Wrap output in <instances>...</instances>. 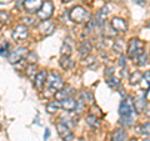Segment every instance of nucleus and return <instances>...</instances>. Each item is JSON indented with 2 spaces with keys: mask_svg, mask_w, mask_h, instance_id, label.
Listing matches in <instances>:
<instances>
[{
  "mask_svg": "<svg viewBox=\"0 0 150 141\" xmlns=\"http://www.w3.org/2000/svg\"><path fill=\"white\" fill-rule=\"evenodd\" d=\"M69 19L73 23H76V24H83V23H88L91 20V14L88 10H85L83 6L76 5L70 10Z\"/></svg>",
  "mask_w": 150,
  "mask_h": 141,
  "instance_id": "1",
  "label": "nucleus"
},
{
  "mask_svg": "<svg viewBox=\"0 0 150 141\" xmlns=\"http://www.w3.org/2000/svg\"><path fill=\"white\" fill-rule=\"evenodd\" d=\"M144 53V43L138 37H133L128 44V55L129 58L135 59L140 54Z\"/></svg>",
  "mask_w": 150,
  "mask_h": 141,
  "instance_id": "2",
  "label": "nucleus"
},
{
  "mask_svg": "<svg viewBox=\"0 0 150 141\" xmlns=\"http://www.w3.org/2000/svg\"><path fill=\"white\" fill-rule=\"evenodd\" d=\"M135 111L137 110H135V106H134V99L133 97H126L120 102V106H119L120 117H128V116L134 117Z\"/></svg>",
  "mask_w": 150,
  "mask_h": 141,
  "instance_id": "3",
  "label": "nucleus"
},
{
  "mask_svg": "<svg viewBox=\"0 0 150 141\" xmlns=\"http://www.w3.org/2000/svg\"><path fill=\"white\" fill-rule=\"evenodd\" d=\"M46 82H48L49 87L53 91H56V90H62V89L64 87V81L62 76H60L59 74L56 73H50L48 75V78H46Z\"/></svg>",
  "mask_w": 150,
  "mask_h": 141,
  "instance_id": "4",
  "label": "nucleus"
},
{
  "mask_svg": "<svg viewBox=\"0 0 150 141\" xmlns=\"http://www.w3.org/2000/svg\"><path fill=\"white\" fill-rule=\"evenodd\" d=\"M53 11H54L53 3H51V1H45V3H43L41 8L38 10L36 16L44 21V20H48V19L53 15Z\"/></svg>",
  "mask_w": 150,
  "mask_h": 141,
  "instance_id": "5",
  "label": "nucleus"
},
{
  "mask_svg": "<svg viewBox=\"0 0 150 141\" xmlns=\"http://www.w3.org/2000/svg\"><path fill=\"white\" fill-rule=\"evenodd\" d=\"M28 55V49L25 48H18L16 50L9 53L8 55V60L10 64H18L19 61H21L24 58H26Z\"/></svg>",
  "mask_w": 150,
  "mask_h": 141,
  "instance_id": "6",
  "label": "nucleus"
},
{
  "mask_svg": "<svg viewBox=\"0 0 150 141\" xmlns=\"http://www.w3.org/2000/svg\"><path fill=\"white\" fill-rule=\"evenodd\" d=\"M111 27L114 31L118 32H125L128 30V23H126L123 18H112L111 19Z\"/></svg>",
  "mask_w": 150,
  "mask_h": 141,
  "instance_id": "7",
  "label": "nucleus"
},
{
  "mask_svg": "<svg viewBox=\"0 0 150 141\" xmlns=\"http://www.w3.org/2000/svg\"><path fill=\"white\" fill-rule=\"evenodd\" d=\"M28 35H29V31H28V27L25 25H18L15 29L13 30V34H11V37L14 40H24L28 37Z\"/></svg>",
  "mask_w": 150,
  "mask_h": 141,
  "instance_id": "8",
  "label": "nucleus"
},
{
  "mask_svg": "<svg viewBox=\"0 0 150 141\" xmlns=\"http://www.w3.org/2000/svg\"><path fill=\"white\" fill-rule=\"evenodd\" d=\"M43 5V0H24V9L28 13H38Z\"/></svg>",
  "mask_w": 150,
  "mask_h": 141,
  "instance_id": "9",
  "label": "nucleus"
},
{
  "mask_svg": "<svg viewBox=\"0 0 150 141\" xmlns=\"http://www.w3.org/2000/svg\"><path fill=\"white\" fill-rule=\"evenodd\" d=\"M39 31L41 32L43 35L48 36V35H51L53 32L55 31V24L53 21L50 20H44L41 21L39 24Z\"/></svg>",
  "mask_w": 150,
  "mask_h": 141,
  "instance_id": "10",
  "label": "nucleus"
},
{
  "mask_svg": "<svg viewBox=\"0 0 150 141\" xmlns=\"http://www.w3.org/2000/svg\"><path fill=\"white\" fill-rule=\"evenodd\" d=\"M146 105V97H145V92H140L139 95L134 99V106L135 110L138 112H143Z\"/></svg>",
  "mask_w": 150,
  "mask_h": 141,
  "instance_id": "11",
  "label": "nucleus"
},
{
  "mask_svg": "<svg viewBox=\"0 0 150 141\" xmlns=\"http://www.w3.org/2000/svg\"><path fill=\"white\" fill-rule=\"evenodd\" d=\"M76 104H78V101L74 100L73 97H68V99H65V100L60 101V106H62V109H64L65 111H68V112H71V111H74L75 109H76Z\"/></svg>",
  "mask_w": 150,
  "mask_h": 141,
  "instance_id": "12",
  "label": "nucleus"
},
{
  "mask_svg": "<svg viewBox=\"0 0 150 141\" xmlns=\"http://www.w3.org/2000/svg\"><path fill=\"white\" fill-rule=\"evenodd\" d=\"M73 92H74V89L73 87L62 89V90H59V91L55 92V99L58 101H63V100H65V99H68V97H71Z\"/></svg>",
  "mask_w": 150,
  "mask_h": 141,
  "instance_id": "13",
  "label": "nucleus"
},
{
  "mask_svg": "<svg viewBox=\"0 0 150 141\" xmlns=\"http://www.w3.org/2000/svg\"><path fill=\"white\" fill-rule=\"evenodd\" d=\"M91 51V43L89 40H84L79 46V54L81 58H88Z\"/></svg>",
  "mask_w": 150,
  "mask_h": 141,
  "instance_id": "14",
  "label": "nucleus"
},
{
  "mask_svg": "<svg viewBox=\"0 0 150 141\" xmlns=\"http://www.w3.org/2000/svg\"><path fill=\"white\" fill-rule=\"evenodd\" d=\"M56 130H58V134L60 137H68L69 135H71V131H70V128L68 125H65L64 123H58L56 124Z\"/></svg>",
  "mask_w": 150,
  "mask_h": 141,
  "instance_id": "15",
  "label": "nucleus"
},
{
  "mask_svg": "<svg viewBox=\"0 0 150 141\" xmlns=\"http://www.w3.org/2000/svg\"><path fill=\"white\" fill-rule=\"evenodd\" d=\"M128 140V134L124 129L115 130L111 135V141H126Z\"/></svg>",
  "mask_w": 150,
  "mask_h": 141,
  "instance_id": "16",
  "label": "nucleus"
},
{
  "mask_svg": "<svg viewBox=\"0 0 150 141\" xmlns=\"http://www.w3.org/2000/svg\"><path fill=\"white\" fill-rule=\"evenodd\" d=\"M46 78H48V74H46V71H40L39 74H36V76L34 79V85L38 89H43Z\"/></svg>",
  "mask_w": 150,
  "mask_h": 141,
  "instance_id": "17",
  "label": "nucleus"
},
{
  "mask_svg": "<svg viewBox=\"0 0 150 141\" xmlns=\"http://www.w3.org/2000/svg\"><path fill=\"white\" fill-rule=\"evenodd\" d=\"M59 64H60V66H62L64 70H69V69H71L74 66V61L69 58V56H67V55H63L62 58H60Z\"/></svg>",
  "mask_w": 150,
  "mask_h": 141,
  "instance_id": "18",
  "label": "nucleus"
},
{
  "mask_svg": "<svg viewBox=\"0 0 150 141\" xmlns=\"http://www.w3.org/2000/svg\"><path fill=\"white\" fill-rule=\"evenodd\" d=\"M86 124L90 126L91 129H99V126H100L99 119H98L95 115H89V116H86Z\"/></svg>",
  "mask_w": 150,
  "mask_h": 141,
  "instance_id": "19",
  "label": "nucleus"
},
{
  "mask_svg": "<svg viewBox=\"0 0 150 141\" xmlns=\"http://www.w3.org/2000/svg\"><path fill=\"white\" fill-rule=\"evenodd\" d=\"M59 109H62V106H60V101H51V102H49V104L46 105V111H48L49 114H54V112H56Z\"/></svg>",
  "mask_w": 150,
  "mask_h": 141,
  "instance_id": "20",
  "label": "nucleus"
},
{
  "mask_svg": "<svg viewBox=\"0 0 150 141\" xmlns=\"http://www.w3.org/2000/svg\"><path fill=\"white\" fill-rule=\"evenodd\" d=\"M140 84H142V87L145 89V90H148L150 87V71H145V74H143Z\"/></svg>",
  "mask_w": 150,
  "mask_h": 141,
  "instance_id": "21",
  "label": "nucleus"
},
{
  "mask_svg": "<svg viewBox=\"0 0 150 141\" xmlns=\"http://www.w3.org/2000/svg\"><path fill=\"white\" fill-rule=\"evenodd\" d=\"M25 74H26V76L29 79L34 80L35 76H36V66H35V64H29L28 65V68L25 70Z\"/></svg>",
  "mask_w": 150,
  "mask_h": 141,
  "instance_id": "22",
  "label": "nucleus"
},
{
  "mask_svg": "<svg viewBox=\"0 0 150 141\" xmlns=\"http://www.w3.org/2000/svg\"><path fill=\"white\" fill-rule=\"evenodd\" d=\"M142 76H143V74L142 73H139V71H135V73H133L129 76V81H130V84L131 85H137V84H139L140 82V80H142Z\"/></svg>",
  "mask_w": 150,
  "mask_h": 141,
  "instance_id": "23",
  "label": "nucleus"
},
{
  "mask_svg": "<svg viewBox=\"0 0 150 141\" xmlns=\"http://www.w3.org/2000/svg\"><path fill=\"white\" fill-rule=\"evenodd\" d=\"M134 60H135V63H137V65H139V66H144V65L148 63V55L145 53H143V54H140L138 58H135Z\"/></svg>",
  "mask_w": 150,
  "mask_h": 141,
  "instance_id": "24",
  "label": "nucleus"
},
{
  "mask_svg": "<svg viewBox=\"0 0 150 141\" xmlns=\"http://www.w3.org/2000/svg\"><path fill=\"white\" fill-rule=\"evenodd\" d=\"M108 80V85H109L110 87H112V89H118V87H120V81H119V79H116L115 76H111V78H109V79H106Z\"/></svg>",
  "mask_w": 150,
  "mask_h": 141,
  "instance_id": "25",
  "label": "nucleus"
},
{
  "mask_svg": "<svg viewBox=\"0 0 150 141\" xmlns=\"http://www.w3.org/2000/svg\"><path fill=\"white\" fill-rule=\"evenodd\" d=\"M60 51H62V54H63V55H67V56H69L70 54H71L73 48L69 45L68 41H65V43L63 44V46H62V50H60Z\"/></svg>",
  "mask_w": 150,
  "mask_h": 141,
  "instance_id": "26",
  "label": "nucleus"
},
{
  "mask_svg": "<svg viewBox=\"0 0 150 141\" xmlns=\"http://www.w3.org/2000/svg\"><path fill=\"white\" fill-rule=\"evenodd\" d=\"M10 20V14L8 11H0V23H8Z\"/></svg>",
  "mask_w": 150,
  "mask_h": 141,
  "instance_id": "27",
  "label": "nucleus"
},
{
  "mask_svg": "<svg viewBox=\"0 0 150 141\" xmlns=\"http://www.w3.org/2000/svg\"><path fill=\"white\" fill-rule=\"evenodd\" d=\"M114 50L116 51V53H119V54L123 53V40L115 41V44H114Z\"/></svg>",
  "mask_w": 150,
  "mask_h": 141,
  "instance_id": "28",
  "label": "nucleus"
},
{
  "mask_svg": "<svg viewBox=\"0 0 150 141\" xmlns=\"http://www.w3.org/2000/svg\"><path fill=\"white\" fill-rule=\"evenodd\" d=\"M142 134L145 136H150V123H146L142 126Z\"/></svg>",
  "mask_w": 150,
  "mask_h": 141,
  "instance_id": "29",
  "label": "nucleus"
},
{
  "mask_svg": "<svg viewBox=\"0 0 150 141\" xmlns=\"http://www.w3.org/2000/svg\"><path fill=\"white\" fill-rule=\"evenodd\" d=\"M8 49H9V44L8 43H3L1 48H0V55H9L8 54Z\"/></svg>",
  "mask_w": 150,
  "mask_h": 141,
  "instance_id": "30",
  "label": "nucleus"
},
{
  "mask_svg": "<svg viewBox=\"0 0 150 141\" xmlns=\"http://www.w3.org/2000/svg\"><path fill=\"white\" fill-rule=\"evenodd\" d=\"M26 59L29 60V63H30V64H34V63L36 61V55H35L34 53H28Z\"/></svg>",
  "mask_w": 150,
  "mask_h": 141,
  "instance_id": "31",
  "label": "nucleus"
},
{
  "mask_svg": "<svg viewBox=\"0 0 150 141\" xmlns=\"http://www.w3.org/2000/svg\"><path fill=\"white\" fill-rule=\"evenodd\" d=\"M144 114L146 115L148 117H150V101H148L146 102V105H145V109H144Z\"/></svg>",
  "mask_w": 150,
  "mask_h": 141,
  "instance_id": "32",
  "label": "nucleus"
},
{
  "mask_svg": "<svg viewBox=\"0 0 150 141\" xmlns=\"http://www.w3.org/2000/svg\"><path fill=\"white\" fill-rule=\"evenodd\" d=\"M119 65H120V66H125V65H126V58H125V56L124 55H120V60H119Z\"/></svg>",
  "mask_w": 150,
  "mask_h": 141,
  "instance_id": "33",
  "label": "nucleus"
},
{
  "mask_svg": "<svg viewBox=\"0 0 150 141\" xmlns=\"http://www.w3.org/2000/svg\"><path fill=\"white\" fill-rule=\"evenodd\" d=\"M23 20L26 23V25H34L35 24V23H33V21H34V19H31V18H24Z\"/></svg>",
  "mask_w": 150,
  "mask_h": 141,
  "instance_id": "34",
  "label": "nucleus"
},
{
  "mask_svg": "<svg viewBox=\"0 0 150 141\" xmlns=\"http://www.w3.org/2000/svg\"><path fill=\"white\" fill-rule=\"evenodd\" d=\"M135 4H138V5H144L145 3H146V0H133Z\"/></svg>",
  "mask_w": 150,
  "mask_h": 141,
  "instance_id": "35",
  "label": "nucleus"
},
{
  "mask_svg": "<svg viewBox=\"0 0 150 141\" xmlns=\"http://www.w3.org/2000/svg\"><path fill=\"white\" fill-rule=\"evenodd\" d=\"M145 97H146V100L150 101V87L146 90V94H145Z\"/></svg>",
  "mask_w": 150,
  "mask_h": 141,
  "instance_id": "36",
  "label": "nucleus"
},
{
  "mask_svg": "<svg viewBox=\"0 0 150 141\" xmlns=\"http://www.w3.org/2000/svg\"><path fill=\"white\" fill-rule=\"evenodd\" d=\"M71 139H73V134L71 135H69L68 137H65V139H63V141H71Z\"/></svg>",
  "mask_w": 150,
  "mask_h": 141,
  "instance_id": "37",
  "label": "nucleus"
},
{
  "mask_svg": "<svg viewBox=\"0 0 150 141\" xmlns=\"http://www.w3.org/2000/svg\"><path fill=\"white\" fill-rule=\"evenodd\" d=\"M10 1H13V0H0V4H8Z\"/></svg>",
  "mask_w": 150,
  "mask_h": 141,
  "instance_id": "38",
  "label": "nucleus"
},
{
  "mask_svg": "<svg viewBox=\"0 0 150 141\" xmlns=\"http://www.w3.org/2000/svg\"><path fill=\"white\" fill-rule=\"evenodd\" d=\"M45 131H46V133H45V134H44V139H45V140H46V139H48V137H49V130H48V129H46V130H45Z\"/></svg>",
  "mask_w": 150,
  "mask_h": 141,
  "instance_id": "39",
  "label": "nucleus"
},
{
  "mask_svg": "<svg viewBox=\"0 0 150 141\" xmlns=\"http://www.w3.org/2000/svg\"><path fill=\"white\" fill-rule=\"evenodd\" d=\"M69 1H71V0H63V3H69Z\"/></svg>",
  "mask_w": 150,
  "mask_h": 141,
  "instance_id": "40",
  "label": "nucleus"
},
{
  "mask_svg": "<svg viewBox=\"0 0 150 141\" xmlns=\"http://www.w3.org/2000/svg\"><path fill=\"white\" fill-rule=\"evenodd\" d=\"M148 27L150 29V19H149V21H148Z\"/></svg>",
  "mask_w": 150,
  "mask_h": 141,
  "instance_id": "41",
  "label": "nucleus"
},
{
  "mask_svg": "<svg viewBox=\"0 0 150 141\" xmlns=\"http://www.w3.org/2000/svg\"><path fill=\"white\" fill-rule=\"evenodd\" d=\"M130 141H137V140H135V139H133V140H130Z\"/></svg>",
  "mask_w": 150,
  "mask_h": 141,
  "instance_id": "42",
  "label": "nucleus"
},
{
  "mask_svg": "<svg viewBox=\"0 0 150 141\" xmlns=\"http://www.w3.org/2000/svg\"><path fill=\"white\" fill-rule=\"evenodd\" d=\"M79 141H85V140H79Z\"/></svg>",
  "mask_w": 150,
  "mask_h": 141,
  "instance_id": "43",
  "label": "nucleus"
}]
</instances>
